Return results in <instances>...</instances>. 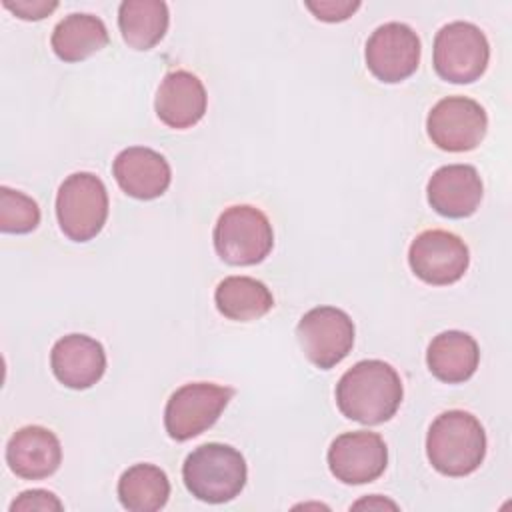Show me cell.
I'll list each match as a JSON object with an SVG mask.
<instances>
[{"label":"cell","mask_w":512,"mask_h":512,"mask_svg":"<svg viewBox=\"0 0 512 512\" xmlns=\"http://www.w3.org/2000/svg\"><path fill=\"white\" fill-rule=\"evenodd\" d=\"M336 406L354 422L374 426L390 420L402 404L404 388L398 372L384 360H360L336 384Z\"/></svg>","instance_id":"1"},{"label":"cell","mask_w":512,"mask_h":512,"mask_svg":"<svg viewBox=\"0 0 512 512\" xmlns=\"http://www.w3.org/2000/svg\"><path fill=\"white\" fill-rule=\"evenodd\" d=\"M426 456L444 476H468L486 456V432L466 410H446L436 416L426 434Z\"/></svg>","instance_id":"2"},{"label":"cell","mask_w":512,"mask_h":512,"mask_svg":"<svg viewBox=\"0 0 512 512\" xmlns=\"http://www.w3.org/2000/svg\"><path fill=\"white\" fill-rule=\"evenodd\" d=\"M246 460L230 444L208 442L194 448L182 464L186 490L208 504L234 500L246 486Z\"/></svg>","instance_id":"3"},{"label":"cell","mask_w":512,"mask_h":512,"mask_svg":"<svg viewBox=\"0 0 512 512\" xmlns=\"http://www.w3.org/2000/svg\"><path fill=\"white\" fill-rule=\"evenodd\" d=\"M216 254L232 266H254L262 262L272 246L274 232L268 216L252 204L228 206L214 226Z\"/></svg>","instance_id":"4"},{"label":"cell","mask_w":512,"mask_h":512,"mask_svg":"<svg viewBox=\"0 0 512 512\" xmlns=\"http://www.w3.org/2000/svg\"><path fill=\"white\" fill-rule=\"evenodd\" d=\"M58 226L72 242H88L100 234L108 218V192L92 172L64 178L56 194Z\"/></svg>","instance_id":"5"},{"label":"cell","mask_w":512,"mask_h":512,"mask_svg":"<svg viewBox=\"0 0 512 512\" xmlns=\"http://www.w3.org/2000/svg\"><path fill=\"white\" fill-rule=\"evenodd\" d=\"M490 44L484 32L464 20L444 24L434 36L432 64L436 74L452 84L478 80L488 66Z\"/></svg>","instance_id":"6"},{"label":"cell","mask_w":512,"mask_h":512,"mask_svg":"<svg viewBox=\"0 0 512 512\" xmlns=\"http://www.w3.org/2000/svg\"><path fill=\"white\" fill-rule=\"evenodd\" d=\"M234 390L214 382H188L172 392L164 408V428L184 442L206 432L228 406Z\"/></svg>","instance_id":"7"},{"label":"cell","mask_w":512,"mask_h":512,"mask_svg":"<svg viewBox=\"0 0 512 512\" xmlns=\"http://www.w3.org/2000/svg\"><path fill=\"white\" fill-rule=\"evenodd\" d=\"M296 338L304 356L316 368L330 370L350 354L354 322L336 306H316L300 318Z\"/></svg>","instance_id":"8"},{"label":"cell","mask_w":512,"mask_h":512,"mask_svg":"<svg viewBox=\"0 0 512 512\" xmlns=\"http://www.w3.org/2000/svg\"><path fill=\"white\" fill-rule=\"evenodd\" d=\"M488 130L486 110L468 96L438 100L426 118V132L440 150L468 152L480 146Z\"/></svg>","instance_id":"9"},{"label":"cell","mask_w":512,"mask_h":512,"mask_svg":"<svg viewBox=\"0 0 512 512\" xmlns=\"http://www.w3.org/2000/svg\"><path fill=\"white\" fill-rule=\"evenodd\" d=\"M412 272L426 284L448 286L458 282L470 264L466 242L448 230H424L408 248Z\"/></svg>","instance_id":"10"},{"label":"cell","mask_w":512,"mask_h":512,"mask_svg":"<svg viewBox=\"0 0 512 512\" xmlns=\"http://www.w3.org/2000/svg\"><path fill=\"white\" fill-rule=\"evenodd\" d=\"M364 58L374 78L398 84L418 68L420 38L404 22H386L368 36Z\"/></svg>","instance_id":"11"},{"label":"cell","mask_w":512,"mask_h":512,"mask_svg":"<svg viewBox=\"0 0 512 512\" xmlns=\"http://www.w3.org/2000/svg\"><path fill=\"white\" fill-rule=\"evenodd\" d=\"M386 466L388 448L378 432H344L328 448V468L344 484H368L380 478Z\"/></svg>","instance_id":"12"},{"label":"cell","mask_w":512,"mask_h":512,"mask_svg":"<svg viewBox=\"0 0 512 512\" xmlns=\"http://www.w3.org/2000/svg\"><path fill=\"white\" fill-rule=\"evenodd\" d=\"M50 366L60 384L72 390H86L104 376L106 352L92 336L68 334L54 342Z\"/></svg>","instance_id":"13"},{"label":"cell","mask_w":512,"mask_h":512,"mask_svg":"<svg viewBox=\"0 0 512 512\" xmlns=\"http://www.w3.org/2000/svg\"><path fill=\"white\" fill-rule=\"evenodd\" d=\"M484 186L478 170L470 164L440 166L428 180V204L446 218L472 216L482 200Z\"/></svg>","instance_id":"14"},{"label":"cell","mask_w":512,"mask_h":512,"mask_svg":"<svg viewBox=\"0 0 512 512\" xmlns=\"http://www.w3.org/2000/svg\"><path fill=\"white\" fill-rule=\"evenodd\" d=\"M112 174L118 186L136 200H154L162 196L172 180L168 160L148 146H128L112 162Z\"/></svg>","instance_id":"15"},{"label":"cell","mask_w":512,"mask_h":512,"mask_svg":"<svg viewBox=\"0 0 512 512\" xmlns=\"http://www.w3.org/2000/svg\"><path fill=\"white\" fill-rule=\"evenodd\" d=\"M208 96L202 80L188 70L168 72L154 98V110L160 122L174 130L192 128L206 114Z\"/></svg>","instance_id":"16"},{"label":"cell","mask_w":512,"mask_h":512,"mask_svg":"<svg viewBox=\"0 0 512 512\" xmlns=\"http://www.w3.org/2000/svg\"><path fill=\"white\" fill-rule=\"evenodd\" d=\"M62 462L58 436L38 424L18 428L6 444L8 468L24 480H42L52 476Z\"/></svg>","instance_id":"17"},{"label":"cell","mask_w":512,"mask_h":512,"mask_svg":"<svg viewBox=\"0 0 512 512\" xmlns=\"http://www.w3.org/2000/svg\"><path fill=\"white\" fill-rule=\"evenodd\" d=\"M480 362L478 342L462 330H446L432 338L426 364L434 378L446 384H462L474 376Z\"/></svg>","instance_id":"18"},{"label":"cell","mask_w":512,"mask_h":512,"mask_svg":"<svg viewBox=\"0 0 512 512\" xmlns=\"http://www.w3.org/2000/svg\"><path fill=\"white\" fill-rule=\"evenodd\" d=\"M106 24L86 12H72L64 16L52 30L50 46L64 62H82L100 52L108 44Z\"/></svg>","instance_id":"19"},{"label":"cell","mask_w":512,"mask_h":512,"mask_svg":"<svg viewBox=\"0 0 512 512\" xmlns=\"http://www.w3.org/2000/svg\"><path fill=\"white\" fill-rule=\"evenodd\" d=\"M218 312L234 322H250L268 314L274 306L270 288L252 276H226L214 290Z\"/></svg>","instance_id":"20"},{"label":"cell","mask_w":512,"mask_h":512,"mask_svg":"<svg viewBox=\"0 0 512 512\" xmlns=\"http://www.w3.org/2000/svg\"><path fill=\"white\" fill-rule=\"evenodd\" d=\"M170 24L168 6L162 0H124L118 8V28L134 50L154 48Z\"/></svg>","instance_id":"21"},{"label":"cell","mask_w":512,"mask_h":512,"mask_svg":"<svg viewBox=\"0 0 512 512\" xmlns=\"http://www.w3.org/2000/svg\"><path fill=\"white\" fill-rule=\"evenodd\" d=\"M168 498L170 480L156 464H132L118 480V500L130 512H156L166 506Z\"/></svg>","instance_id":"22"},{"label":"cell","mask_w":512,"mask_h":512,"mask_svg":"<svg viewBox=\"0 0 512 512\" xmlns=\"http://www.w3.org/2000/svg\"><path fill=\"white\" fill-rule=\"evenodd\" d=\"M40 224V208L34 198L20 190L0 186V230L6 234H28Z\"/></svg>","instance_id":"23"},{"label":"cell","mask_w":512,"mask_h":512,"mask_svg":"<svg viewBox=\"0 0 512 512\" xmlns=\"http://www.w3.org/2000/svg\"><path fill=\"white\" fill-rule=\"evenodd\" d=\"M34 512V510H40V512H50V510H64V504L58 500L56 494L48 492V490H42V488H36V490H26L22 494H18V498L12 500L10 504V512Z\"/></svg>","instance_id":"24"},{"label":"cell","mask_w":512,"mask_h":512,"mask_svg":"<svg viewBox=\"0 0 512 512\" xmlns=\"http://www.w3.org/2000/svg\"><path fill=\"white\" fill-rule=\"evenodd\" d=\"M306 8L322 22H342L348 20L358 8V0H320V2H306Z\"/></svg>","instance_id":"25"},{"label":"cell","mask_w":512,"mask_h":512,"mask_svg":"<svg viewBox=\"0 0 512 512\" xmlns=\"http://www.w3.org/2000/svg\"><path fill=\"white\" fill-rule=\"evenodd\" d=\"M2 4L22 20H42L58 8L56 0H4Z\"/></svg>","instance_id":"26"},{"label":"cell","mask_w":512,"mask_h":512,"mask_svg":"<svg viewBox=\"0 0 512 512\" xmlns=\"http://www.w3.org/2000/svg\"><path fill=\"white\" fill-rule=\"evenodd\" d=\"M362 506H368V508H384V506H390V508H396V504L394 502H390V500H382V498H374V500H370V498H366V500H360V502H356L352 508H362Z\"/></svg>","instance_id":"27"}]
</instances>
